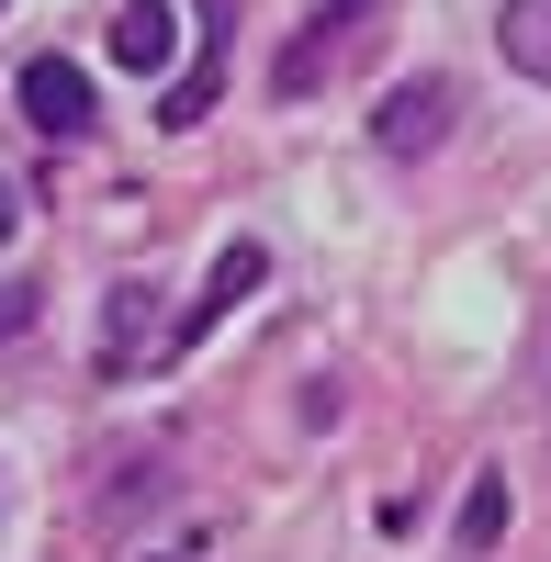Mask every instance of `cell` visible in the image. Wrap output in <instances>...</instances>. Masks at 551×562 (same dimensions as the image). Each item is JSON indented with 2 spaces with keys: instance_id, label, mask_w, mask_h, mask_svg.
<instances>
[{
  "instance_id": "cell-10",
  "label": "cell",
  "mask_w": 551,
  "mask_h": 562,
  "mask_svg": "<svg viewBox=\"0 0 551 562\" xmlns=\"http://www.w3.org/2000/svg\"><path fill=\"white\" fill-rule=\"evenodd\" d=\"M0 237H12V180H0Z\"/></svg>"
},
{
  "instance_id": "cell-3",
  "label": "cell",
  "mask_w": 551,
  "mask_h": 562,
  "mask_svg": "<svg viewBox=\"0 0 551 562\" xmlns=\"http://www.w3.org/2000/svg\"><path fill=\"white\" fill-rule=\"evenodd\" d=\"M23 124L57 135V147H68V135H90V124H102V90H90V68H79V57H34V68H23Z\"/></svg>"
},
{
  "instance_id": "cell-7",
  "label": "cell",
  "mask_w": 551,
  "mask_h": 562,
  "mask_svg": "<svg viewBox=\"0 0 551 562\" xmlns=\"http://www.w3.org/2000/svg\"><path fill=\"white\" fill-rule=\"evenodd\" d=\"M495 45H507V68L551 90V0H507L495 12Z\"/></svg>"
},
{
  "instance_id": "cell-4",
  "label": "cell",
  "mask_w": 551,
  "mask_h": 562,
  "mask_svg": "<svg viewBox=\"0 0 551 562\" xmlns=\"http://www.w3.org/2000/svg\"><path fill=\"white\" fill-rule=\"evenodd\" d=\"M192 12H203L214 34H203V57L158 90V124H203V113H214V90H225V34H237V0H192Z\"/></svg>"
},
{
  "instance_id": "cell-5",
  "label": "cell",
  "mask_w": 551,
  "mask_h": 562,
  "mask_svg": "<svg viewBox=\"0 0 551 562\" xmlns=\"http://www.w3.org/2000/svg\"><path fill=\"white\" fill-rule=\"evenodd\" d=\"M259 281H270V248H259V237H237V248H214V281H203V304L180 315V338H169V349H192V338H214V326H225V304H248Z\"/></svg>"
},
{
  "instance_id": "cell-11",
  "label": "cell",
  "mask_w": 551,
  "mask_h": 562,
  "mask_svg": "<svg viewBox=\"0 0 551 562\" xmlns=\"http://www.w3.org/2000/svg\"><path fill=\"white\" fill-rule=\"evenodd\" d=\"M0 12H12V0H0Z\"/></svg>"
},
{
  "instance_id": "cell-2",
  "label": "cell",
  "mask_w": 551,
  "mask_h": 562,
  "mask_svg": "<svg viewBox=\"0 0 551 562\" xmlns=\"http://www.w3.org/2000/svg\"><path fill=\"white\" fill-rule=\"evenodd\" d=\"M450 113H462V79H405V90H383L372 147L383 158H439L450 147Z\"/></svg>"
},
{
  "instance_id": "cell-1",
  "label": "cell",
  "mask_w": 551,
  "mask_h": 562,
  "mask_svg": "<svg viewBox=\"0 0 551 562\" xmlns=\"http://www.w3.org/2000/svg\"><path fill=\"white\" fill-rule=\"evenodd\" d=\"M372 34H383V0H327V12H304L293 45L270 57V90H282V102H315L327 79H349L372 57Z\"/></svg>"
},
{
  "instance_id": "cell-6",
  "label": "cell",
  "mask_w": 551,
  "mask_h": 562,
  "mask_svg": "<svg viewBox=\"0 0 551 562\" xmlns=\"http://www.w3.org/2000/svg\"><path fill=\"white\" fill-rule=\"evenodd\" d=\"M169 45H180V12H169V0H124V12H113V57H124L135 79H158Z\"/></svg>"
},
{
  "instance_id": "cell-8",
  "label": "cell",
  "mask_w": 551,
  "mask_h": 562,
  "mask_svg": "<svg viewBox=\"0 0 551 562\" xmlns=\"http://www.w3.org/2000/svg\"><path fill=\"white\" fill-rule=\"evenodd\" d=\"M495 529H507V473H484L462 495V551H495Z\"/></svg>"
},
{
  "instance_id": "cell-9",
  "label": "cell",
  "mask_w": 551,
  "mask_h": 562,
  "mask_svg": "<svg viewBox=\"0 0 551 562\" xmlns=\"http://www.w3.org/2000/svg\"><path fill=\"white\" fill-rule=\"evenodd\" d=\"M23 315H34V293H23V281H0V338H23Z\"/></svg>"
}]
</instances>
